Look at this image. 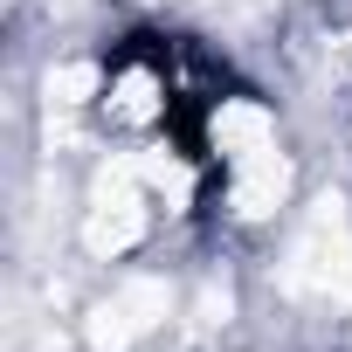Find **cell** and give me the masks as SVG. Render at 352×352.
Segmentation results:
<instances>
[{
	"label": "cell",
	"mask_w": 352,
	"mask_h": 352,
	"mask_svg": "<svg viewBox=\"0 0 352 352\" xmlns=\"http://www.w3.org/2000/svg\"><path fill=\"white\" fill-rule=\"evenodd\" d=\"M290 187H297V166L270 145V152L228 166V214H235V221H270V214H283Z\"/></svg>",
	"instance_id": "7a4b0ae2"
},
{
	"label": "cell",
	"mask_w": 352,
	"mask_h": 352,
	"mask_svg": "<svg viewBox=\"0 0 352 352\" xmlns=\"http://www.w3.org/2000/svg\"><path fill=\"white\" fill-rule=\"evenodd\" d=\"M338 56H345V63H352V35H345V42H338Z\"/></svg>",
	"instance_id": "52a82bcc"
},
{
	"label": "cell",
	"mask_w": 352,
	"mask_h": 352,
	"mask_svg": "<svg viewBox=\"0 0 352 352\" xmlns=\"http://www.w3.org/2000/svg\"><path fill=\"white\" fill-rule=\"evenodd\" d=\"M138 338H145V324L131 318V304H124L118 290H111L104 304H90V318H83V345H90V352H131Z\"/></svg>",
	"instance_id": "5b68a950"
},
{
	"label": "cell",
	"mask_w": 352,
	"mask_h": 352,
	"mask_svg": "<svg viewBox=\"0 0 352 352\" xmlns=\"http://www.w3.org/2000/svg\"><path fill=\"white\" fill-rule=\"evenodd\" d=\"M152 187H145V173H138V159H111L104 173H97V187H90V208H83V249L97 256V263H118V256H131L138 242H145V228H152Z\"/></svg>",
	"instance_id": "6da1fadb"
},
{
	"label": "cell",
	"mask_w": 352,
	"mask_h": 352,
	"mask_svg": "<svg viewBox=\"0 0 352 352\" xmlns=\"http://www.w3.org/2000/svg\"><path fill=\"white\" fill-rule=\"evenodd\" d=\"M270 145H276V111L263 97H221L208 111V152L221 166H242V159H256Z\"/></svg>",
	"instance_id": "3957f363"
},
{
	"label": "cell",
	"mask_w": 352,
	"mask_h": 352,
	"mask_svg": "<svg viewBox=\"0 0 352 352\" xmlns=\"http://www.w3.org/2000/svg\"><path fill=\"white\" fill-rule=\"evenodd\" d=\"M159 111H166V76H159L152 63H118V69L104 76V118H111V124L138 131V124H152Z\"/></svg>",
	"instance_id": "277c9868"
},
{
	"label": "cell",
	"mask_w": 352,
	"mask_h": 352,
	"mask_svg": "<svg viewBox=\"0 0 352 352\" xmlns=\"http://www.w3.org/2000/svg\"><path fill=\"white\" fill-rule=\"evenodd\" d=\"M42 90H49V111H83L90 97H104V69L97 63H56L42 76Z\"/></svg>",
	"instance_id": "8992f818"
}]
</instances>
